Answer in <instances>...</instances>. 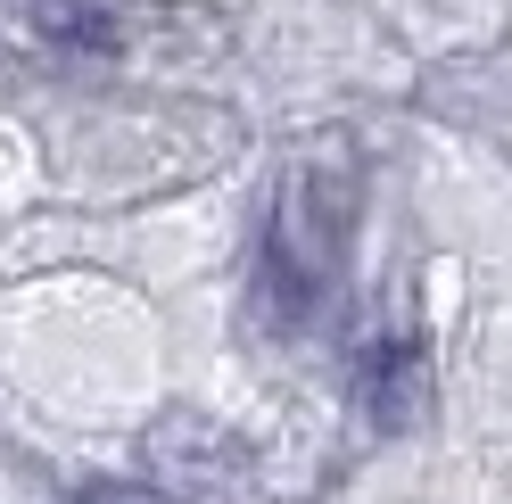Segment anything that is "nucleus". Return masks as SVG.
<instances>
[{
    "label": "nucleus",
    "mask_w": 512,
    "mask_h": 504,
    "mask_svg": "<svg viewBox=\"0 0 512 504\" xmlns=\"http://www.w3.org/2000/svg\"><path fill=\"white\" fill-rule=\"evenodd\" d=\"M34 34L50 50H124L133 25L116 0H34Z\"/></svg>",
    "instance_id": "obj_1"
}]
</instances>
